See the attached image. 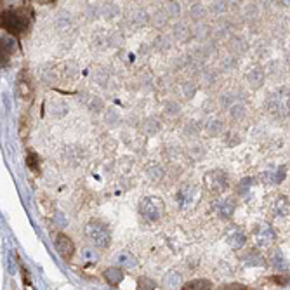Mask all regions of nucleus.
<instances>
[{"label":"nucleus","instance_id":"1","mask_svg":"<svg viewBox=\"0 0 290 290\" xmlns=\"http://www.w3.org/2000/svg\"><path fill=\"white\" fill-rule=\"evenodd\" d=\"M32 21V11L28 7L11 9V11L0 12V26L12 35H19L30 26Z\"/></svg>","mask_w":290,"mask_h":290},{"label":"nucleus","instance_id":"2","mask_svg":"<svg viewBox=\"0 0 290 290\" xmlns=\"http://www.w3.org/2000/svg\"><path fill=\"white\" fill-rule=\"evenodd\" d=\"M85 237H87V240L91 242L94 247H99V248H106L108 245H110V231H108V228L104 226L103 223H99V221H92V223H89L87 226H85L84 230Z\"/></svg>","mask_w":290,"mask_h":290},{"label":"nucleus","instance_id":"3","mask_svg":"<svg viewBox=\"0 0 290 290\" xmlns=\"http://www.w3.org/2000/svg\"><path fill=\"white\" fill-rule=\"evenodd\" d=\"M163 210H165V203H163L162 198H156V196H148V198H145L139 203V212L148 221L160 219Z\"/></svg>","mask_w":290,"mask_h":290},{"label":"nucleus","instance_id":"4","mask_svg":"<svg viewBox=\"0 0 290 290\" xmlns=\"http://www.w3.org/2000/svg\"><path fill=\"white\" fill-rule=\"evenodd\" d=\"M54 245H56V250L61 254L63 259H71L75 254V243L71 242L70 237H66L64 233H57L56 240H54Z\"/></svg>","mask_w":290,"mask_h":290},{"label":"nucleus","instance_id":"5","mask_svg":"<svg viewBox=\"0 0 290 290\" xmlns=\"http://www.w3.org/2000/svg\"><path fill=\"white\" fill-rule=\"evenodd\" d=\"M205 181L210 190L214 191H223L228 188V176L224 172H221V170H214V172L207 174Z\"/></svg>","mask_w":290,"mask_h":290},{"label":"nucleus","instance_id":"6","mask_svg":"<svg viewBox=\"0 0 290 290\" xmlns=\"http://www.w3.org/2000/svg\"><path fill=\"white\" fill-rule=\"evenodd\" d=\"M235 207H237V205H235V202L231 198L221 200V202L216 205V212H217V216H221V217H224V219H228V217L233 216Z\"/></svg>","mask_w":290,"mask_h":290},{"label":"nucleus","instance_id":"7","mask_svg":"<svg viewBox=\"0 0 290 290\" xmlns=\"http://www.w3.org/2000/svg\"><path fill=\"white\" fill-rule=\"evenodd\" d=\"M103 276L110 285L117 287L118 283L122 282V278H124V273H122L120 268H108V269H104Z\"/></svg>","mask_w":290,"mask_h":290},{"label":"nucleus","instance_id":"8","mask_svg":"<svg viewBox=\"0 0 290 290\" xmlns=\"http://www.w3.org/2000/svg\"><path fill=\"white\" fill-rule=\"evenodd\" d=\"M287 176V169L285 167H280L278 170H273V172H266L262 176V179L266 181L268 184H280Z\"/></svg>","mask_w":290,"mask_h":290},{"label":"nucleus","instance_id":"9","mask_svg":"<svg viewBox=\"0 0 290 290\" xmlns=\"http://www.w3.org/2000/svg\"><path fill=\"white\" fill-rule=\"evenodd\" d=\"M12 52V42L7 39H0V64H5L11 57Z\"/></svg>","mask_w":290,"mask_h":290},{"label":"nucleus","instance_id":"10","mask_svg":"<svg viewBox=\"0 0 290 290\" xmlns=\"http://www.w3.org/2000/svg\"><path fill=\"white\" fill-rule=\"evenodd\" d=\"M117 262H118V266H120V269L122 268L132 269V268H136V264H138L134 255L129 254V252H120V254L117 255Z\"/></svg>","mask_w":290,"mask_h":290},{"label":"nucleus","instance_id":"11","mask_svg":"<svg viewBox=\"0 0 290 290\" xmlns=\"http://www.w3.org/2000/svg\"><path fill=\"white\" fill-rule=\"evenodd\" d=\"M179 285H181V275H179V273L169 271L165 276H163V287H167V289L176 290Z\"/></svg>","mask_w":290,"mask_h":290},{"label":"nucleus","instance_id":"12","mask_svg":"<svg viewBox=\"0 0 290 290\" xmlns=\"http://www.w3.org/2000/svg\"><path fill=\"white\" fill-rule=\"evenodd\" d=\"M183 290H212V283L209 280H193V282L186 283Z\"/></svg>","mask_w":290,"mask_h":290},{"label":"nucleus","instance_id":"13","mask_svg":"<svg viewBox=\"0 0 290 290\" xmlns=\"http://www.w3.org/2000/svg\"><path fill=\"white\" fill-rule=\"evenodd\" d=\"M245 242H247V238H245V235L242 233V231H233V233L228 237V243L233 248H242L245 245Z\"/></svg>","mask_w":290,"mask_h":290},{"label":"nucleus","instance_id":"14","mask_svg":"<svg viewBox=\"0 0 290 290\" xmlns=\"http://www.w3.org/2000/svg\"><path fill=\"white\" fill-rule=\"evenodd\" d=\"M271 240H275V233L271 231V228L269 226H262V228H259V231H257V242L259 243H269Z\"/></svg>","mask_w":290,"mask_h":290},{"label":"nucleus","instance_id":"15","mask_svg":"<svg viewBox=\"0 0 290 290\" xmlns=\"http://www.w3.org/2000/svg\"><path fill=\"white\" fill-rule=\"evenodd\" d=\"M80 257L84 259L85 262H96L97 259H99V254L94 250V248H91V247H84L82 248V254H80Z\"/></svg>","mask_w":290,"mask_h":290},{"label":"nucleus","instance_id":"16","mask_svg":"<svg viewBox=\"0 0 290 290\" xmlns=\"http://www.w3.org/2000/svg\"><path fill=\"white\" fill-rule=\"evenodd\" d=\"M275 210L280 216H287V214H289V198H287V196H280L275 203Z\"/></svg>","mask_w":290,"mask_h":290},{"label":"nucleus","instance_id":"17","mask_svg":"<svg viewBox=\"0 0 290 290\" xmlns=\"http://www.w3.org/2000/svg\"><path fill=\"white\" fill-rule=\"evenodd\" d=\"M243 261L247 262V264L257 266V264H261V262H262V259H261V254H259L257 250H250L248 254L243 255Z\"/></svg>","mask_w":290,"mask_h":290},{"label":"nucleus","instance_id":"18","mask_svg":"<svg viewBox=\"0 0 290 290\" xmlns=\"http://www.w3.org/2000/svg\"><path fill=\"white\" fill-rule=\"evenodd\" d=\"M248 80L252 82L254 87H257L259 84H262V70L261 68H255L252 73H248Z\"/></svg>","mask_w":290,"mask_h":290},{"label":"nucleus","instance_id":"19","mask_svg":"<svg viewBox=\"0 0 290 290\" xmlns=\"http://www.w3.org/2000/svg\"><path fill=\"white\" fill-rule=\"evenodd\" d=\"M221 131H223V122L221 120H212L209 125H207V132H209L210 136L219 134Z\"/></svg>","mask_w":290,"mask_h":290},{"label":"nucleus","instance_id":"20","mask_svg":"<svg viewBox=\"0 0 290 290\" xmlns=\"http://www.w3.org/2000/svg\"><path fill=\"white\" fill-rule=\"evenodd\" d=\"M138 290H155V283H153L149 278H139Z\"/></svg>","mask_w":290,"mask_h":290},{"label":"nucleus","instance_id":"21","mask_svg":"<svg viewBox=\"0 0 290 290\" xmlns=\"http://www.w3.org/2000/svg\"><path fill=\"white\" fill-rule=\"evenodd\" d=\"M26 162H28V167L33 170V172H37V170H39V158H37L35 153H30L28 158H26Z\"/></svg>","mask_w":290,"mask_h":290},{"label":"nucleus","instance_id":"22","mask_svg":"<svg viewBox=\"0 0 290 290\" xmlns=\"http://www.w3.org/2000/svg\"><path fill=\"white\" fill-rule=\"evenodd\" d=\"M271 262L275 266H283V255L280 250H273L271 252Z\"/></svg>","mask_w":290,"mask_h":290},{"label":"nucleus","instance_id":"23","mask_svg":"<svg viewBox=\"0 0 290 290\" xmlns=\"http://www.w3.org/2000/svg\"><path fill=\"white\" fill-rule=\"evenodd\" d=\"M219 290H250L248 287L242 285V283H228V285H223Z\"/></svg>","mask_w":290,"mask_h":290},{"label":"nucleus","instance_id":"24","mask_svg":"<svg viewBox=\"0 0 290 290\" xmlns=\"http://www.w3.org/2000/svg\"><path fill=\"white\" fill-rule=\"evenodd\" d=\"M252 183H254V179H252V177H247V179H242V181H240V191H247L248 188L252 186Z\"/></svg>","mask_w":290,"mask_h":290},{"label":"nucleus","instance_id":"25","mask_svg":"<svg viewBox=\"0 0 290 290\" xmlns=\"http://www.w3.org/2000/svg\"><path fill=\"white\" fill-rule=\"evenodd\" d=\"M242 113H245V108L242 106V104H238V106L231 108V115H233L235 118H240V117H242Z\"/></svg>","mask_w":290,"mask_h":290},{"label":"nucleus","instance_id":"26","mask_svg":"<svg viewBox=\"0 0 290 290\" xmlns=\"http://www.w3.org/2000/svg\"><path fill=\"white\" fill-rule=\"evenodd\" d=\"M271 282H276V283H280V285H287V283H289V276H273Z\"/></svg>","mask_w":290,"mask_h":290}]
</instances>
